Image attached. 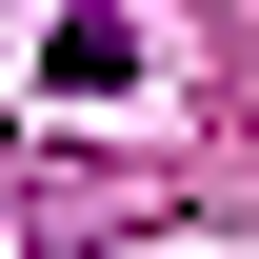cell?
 <instances>
[]
</instances>
